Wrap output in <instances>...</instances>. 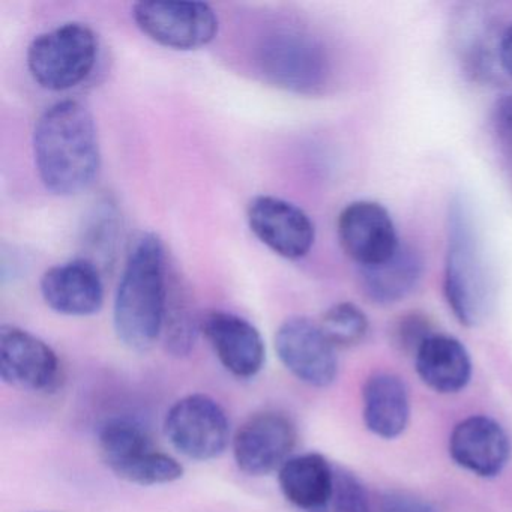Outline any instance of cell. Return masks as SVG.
<instances>
[{"label": "cell", "instance_id": "cell-1", "mask_svg": "<svg viewBox=\"0 0 512 512\" xmlns=\"http://www.w3.org/2000/svg\"><path fill=\"white\" fill-rule=\"evenodd\" d=\"M34 157L41 182L56 196H77L94 184L101 167L94 116L79 101L53 104L37 121Z\"/></svg>", "mask_w": 512, "mask_h": 512}, {"label": "cell", "instance_id": "cell-2", "mask_svg": "<svg viewBox=\"0 0 512 512\" xmlns=\"http://www.w3.org/2000/svg\"><path fill=\"white\" fill-rule=\"evenodd\" d=\"M167 289L163 242L154 233H142L131 245L113 307L116 335L128 349L148 352L160 340Z\"/></svg>", "mask_w": 512, "mask_h": 512}, {"label": "cell", "instance_id": "cell-3", "mask_svg": "<svg viewBox=\"0 0 512 512\" xmlns=\"http://www.w3.org/2000/svg\"><path fill=\"white\" fill-rule=\"evenodd\" d=\"M445 296L461 325L478 326L491 308V284L472 212L461 197L449 209Z\"/></svg>", "mask_w": 512, "mask_h": 512}, {"label": "cell", "instance_id": "cell-4", "mask_svg": "<svg viewBox=\"0 0 512 512\" xmlns=\"http://www.w3.org/2000/svg\"><path fill=\"white\" fill-rule=\"evenodd\" d=\"M97 58V34L83 23H65L32 41L28 68L41 88L62 92L85 82Z\"/></svg>", "mask_w": 512, "mask_h": 512}, {"label": "cell", "instance_id": "cell-5", "mask_svg": "<svg viewBox=\"0 0 512 512\" xmlns=\"http://www.w3.org/2000/svg\"><path fill=\"white\" fill-rule=\"evenodd\" d=\"M263 76L296 94H317L328 82L329 62L323 47L298 31L272 34L257 53Z\"/></svg>", "mask_w": 512, "mask_h": 512}, {"label": "cell", "instance_id": "cell-6", "mask_svg": "<svg viewBox=\"0 0 512 512\" xmlns=\"http://www.w3.org/2000/svg\"><path fill=\"white\" fill-rule=\"evenodd\" d=\"M164 433L179 454L196 461L221 457L232 442L226 410L200 392L185 395L170 407Z\"/></svg>", "mask_w": 512, "mask_h": 512}, {"label": "cell", "instance_id": "cell-7", "mask_svg": "<svg viewBox=\"0 0 512 512\" xmlns=\"http://www.w3.org/2000/svg\"><path fill=\"white\" fill-rule=\"evenodd\" d=\"M137 28L160 46L167 49H202L218 34V17L203 2H139L133 8Z\"/></svg>", "mask_w": 512, "mask_h": 512}, {"label": "cell", "instance_id": "cell-8", "mask_svg": "<svg viewBox=\"0 0 512 512\" xmlns=\"http://www.w3.org/2000/svg\"><path fill=\"white\" fill-rule=\"evenodd\" d=\"M298 442L295 422L278 410H262L251 415L232 439L233 458L248 476L278 472L293 457Z\"/></svg>", "mask_w": 512, "mask_h": 512}, {"label": "cell", "instance_id": "cell-9", "mask_svg": "<svg viewBox=\"0 0 512 512\" xmlns=\"http://www.w3.org/2000/svg\"><path fill=\"white\" fill-rule=\"evenodd\" d=\"M275 350L284 368L305 385L328 388L337 379L335 347L308 317L284 320L275 334Z\"/></svg>", "mask_w": 512, "mask_h": 512}, {"label": "cell", "instance_id": "cell-10", "mask_svg": "<svg viewBox=\"0 0 512 512\" xmlns=\"http://www.w3.org/2000/svg\"><path fill=\"white\" fill-rule=\"evenodd\" d=\"M0 379L22 391L52 392L61 383V361L37 335L4 325L0 328Z\"/></svg>", "mask_w": 512, "mask_h": 512}, {"label": "cell", "instance_id": "cell-11", "mask_svg": "<svg viewBox=\"0 0 512 512\" xmlns=\"http://www.w3.org/2000/svg\"><path fill=\"white\" fill-rule=\"evenodd\" d=\"M338 239L344 253L361 268L385 262L401 245L388 209L370 200H359L343 209L338 218Z\"/></svg>", "mask_w": 512, "mask_h": 512}, {"label": "cell", "instance_id": "cell-12", "mask_svg": "<svg viewBox=\"0 0 512 512\" xmlns=\"http://www.w3.org/2000/svg\"><path fill=\"white\" fill-rule=\"evenodd\" d=\"M254 235L284 259L307 256L316 238L313 221L299 206L272 196H259L248 205Z\"/></svg>", "mask_w": 512, "mask_h": 512}, {"label": "cell", "instance_id": "cell-13", "mask_svg": "<svg viewBox=\"0 0 512 512\" xmlns=\"http://www.w3.org/2000/svg\"><path fill=\"white\" fill-rule=\"evenodd\" d=\"M202 332L218 361L238 379H253L265 365L266 349L256 326L227 311H209L202 317Z\"/></svg>", "mask_w": 512, "mask_h": 512}, {"label": "cell", "instance_id": "cell-14", "mask_svg": "<svg viewBox=\"0 0 512 512\" xmlns=\"http://www.w3.org/2000/svg\"><path fill=\"white\" fill-rule=\"evenodd\" d=\"M449 454L467 472L494 478L508 464L511 442L499 422L473 415L455 425L449 437Z\"/></svg>", "mask_w": 512, "mask_h": 512}, {"label": "cell", "instance_id": "cell-15", "mask_svg": "<svg viewBox=\"0 0 512 512\" xmlns=\"http://www.w3.org/2000/svg\"><path fill=\"white\" fill-rule=\"evenodd\" d=\"M40 287L46 304L64 316H92L104 304L101 269L88 259L53 266L41 278Z\"/></svg>", "mask_w": 512, "mask_h": 512}, {"label": "cell", "instance_id": "cell-16", "mask_svg": "<svg viewBox=\"0 0 512 512\" xmlns=\"http://www.w3.org/2000/svg\"><path fill=\"white\" fill-rule=\"evenodd\" d=\"M415 367L422 382L439 394L463 391L472 377V359L464 344L436 332L415 353Z\"/></svg>", "mask_w": 512, "mask_h": 512}, {"label": "cell", "instance_id": "cell-17", "mask_svg": "<svg viewBox=\"0 0 512 512\" xmlns=\"http://www.w3.org/2000/svg\"><path fill=\"white\" fill-rule=\"evenodd\" d=\"M335 466L319 452L293 455L278 470L284 499L301 512H317L331 497Z\"/></svg>", "mask_w": 512, "mask_h": 512}, {"label": "cell", "instance_id": "cell-18", "mask_svg": "<svg viewBox=\"0 0 512 512\" xmlns=\"http://www.w3.org/2000/svg\"><path fill=\"white\" fill-rule=\"evenodd\" d=\"M365 427L382 439H395L409 424L410 400L406 385L391 373L368 377L362 391Z\"/></svg>", "mask_w": 512, "mask_h": 512}, {"label": "cell", "instance_id": "cell-19", "mask_svg": "<svg viewBox=\"0 0 512 512\" xmlns=\"http://www.w3.org/2000/svg\"><path fill=\"white\" fill-rule=\"evenodd\" d=\"M424 274L421 254L401 244L394 256L379 265L361 268V286L365 296L377 305L403 301L418 287Z\"/></svg>", "mask_w": 512, "mask_h": 512}, {"label": "cell", "instance_id": "cell-20", "mask_svg": "<svg viewBox=\"0 0 512 512\" xmlns=\"http://www.w3.org/2000/svg\"><path fill=\"white\" fill-rule=\"evenodd\" d=\"M202 332V317L197 314L187 290L169 281L167 289L166 313H164L163 338L164 349L175 358L190 355Z\"/></svg>", "mask_w": 512, "mask_h": 512}, {"label": "cell", "instance_id": "cell-21", "mask_svg": "<svg viewBox=\"0 0 512 512\" xmlns=\"http://www.w3.org/2000/svg\"><path fill=\"white\" fill-rule=\"evenodd\" d=\"M98 448L110 469L137 452L154 448V443L142 422L130 416H113L98 428Z\"/></svg>", "mask_w": 512, "mask_h": 512}, {"label": "cell", "instance_id": "cell-22", "mask_svg": "<svg viewBox=\"0 0 512 512\" xmlns=\"http://www.w3.org/2000/svg\"><path fill=\"white\" fill-rule=\"evenodd\" d=\"M113 473L128 484L140 487L172 484L184 476V466L172 455L149 448L110 467Z\"/></svg>", "mask_w": 512, "mask_h": 512}, {"label": "cell", "instance_id": "cell-23", "mask_svg": "<svg viewBox=\"0 0 512 512\" xmlns=\"http://www.w3.org/2000/svg\"><path fill=\"white\" fill-rule=\"evenodd\" d=\"M323 334L326 335L335 349H350L358 346L367 338L370 322L364 311L352 302H340L332 305L323 314L319 322Z\"/></svg>", "mask_w": 512, "mask_h": 512}, {"label": "cell", "instance_id": "cell-24", "mask_svg": "<svg viewBox=\"0 0 512 512\" xmlns=\"http://www.w3.org/2000/svg\"><path fill=\"white\" fill-rule=\"evenodd\" d=\"M317 512H371L367 490L353 473L335 466L331 497Z\"/></svg>", "mask_w": 512, "mask_h": 512}, {"label": "cell", "instance_id": "cell-25", "mask_svg": "<svg viewBox=\"0 0 512 512\" xmlns=\"http://www.w3.org/2000/svg\"><path fill=\"white\" fill-rule=\"evenodd\" d=\"M116 233H118V218H116V209L112 203H98L91 215V221L86 226L85 242L97 251L98 257L103 259V263L110 260V256L115 250Z\"/></svg>", "mask_w": 512, "mask_h": 512}, {"label": "cell", "instance_id": "cell-26", "mask_svg": "<svg viewBox=\"0 0 512 512\" xmlns=\"http://www.w3.org/2000/svg\"><path fill=\"white\" fill-rule=\"evenodd\" d=\"M430 322L422 314L412 313L401 317L394 329L395 343L404 352H418L421 344L433 335Z\"/></svg>", "mask_w": 512, "mask_h": 512}, {"label": "cell", "instance_id": "cell-27", "mask_svg": "<svg viewBox=\"0 0 512 512\" xmlns=\"http://www.w3.org/2000/svg\"><path fill=\"white\" fill-rule=\"evenodd\" d=\"M380 512H436V509L421 497L401 491H392L383 497Z\"/></svg>", "mask_w": 512, "mask_h": 512}, {"label": "cell", "instance_id": "cell-28", "mask_svg": "<svg viewBox=\"0 0 512 512\" xmlns=\"http://www.w3.org/2000/svg\"><path fill=\"white\" fill-rule=\"evenodd\" d=\"M497 55H499L503 70L512 76V25L503 32L499 47H497Z\"/></svg>", "mask_w": 512, "mask_h": 512}, {"label": "cell", "instance_id": "cell-29", "mask_svg": "<svg viewBox=\"0 0 512 512\" xmlns=\"http://www.w3.org/2000/svg\"><path fill=\"white\" fill-rule=\"evenodd\" d=\"M497 124L512 136V95L500 100L496 109Z\"/></svg>", "mask_w": 512, "mask_h": 512}, {"label": "cell", "instance_id": "cell-30", "mask_svg": "<svg viewBox=\"0 0 512 512\" xmlns=\"http://www.w3.org/2000/svg\"><path fill=\"white\" fill-rule=\"evenodd\" d=\"M35 512H49V511H35Z\"/></svg>", "mask_w": 512, "mask_h": 512}]
</instances>
